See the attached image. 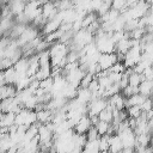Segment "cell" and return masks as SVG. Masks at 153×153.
Returning a JSON list of instances; mask_svg holds the SVG:
<instances>
[{"label": "cell", "instance_id": "cell-11", "mask_svg": "<svg viewBox=\"0 0 153 153\" xmlns=\"http://www.w3.org/2000/svg\"><path fill=\"white\" fill-rule=\"evenodd\" d=\"M131 47H133V39H130V38L122 39V41H120V42L116 43V50H115V53L116 54H121V55H126Z\"/></svg>", "mask_w": 153, "mask_h": 153}, {"label": "cell", "instance_id": "cell-15", "mask_svg": "<svg viewBox=\"0 0 153 153\" xmlns=\"http://www.w3.org/2000/svg\"><path fill=\"white\" fill-rule=\"evenodd\" d=\"M14 121H16V114H12V112L2 114V117L0 120V128L8 129L10 127L14 126Z\"/></svg>", "mask_w": 153, "mask_h": 153}, {"label": "cell", "instance_id": "cell-27", "mask_svg": "<svg viewBox=\"0 0 153 153\" xmlns=\"http://www.w3.org/2000/svg\"><path fill=\"white\" fill-rule=\"evenodd\" d=\"M94 79V76L92 75V74H88V73H86L85 74V76L81 79V82H80V86L79 87H81V88H87L88 87V85L91 84V81Z\"/></svg>", "mask_w": 153, "mask_h": 153}, {"label": "cell", "instance_id": "cell-30", "mask_svg": "<svg viewBox=\"0 0 153 153\" xmlns=\"http://www.w3.org/2000/svg\"><path fill=\"white\" fill-rule=\"evenodd\" d=\"M121 153H135V149L134 148H123Z\"/></svg>", "mask_w": 153, "mask_h": 153}, {"label": "cell", "instance_id": "cell-3", "mask_svg": "<svg viewBox=\"0 0 153 153\" xmlns=\"http://www.w3.org/2000/svg\"><path fill=\"white\" fill-rule=\"evenodd\" d=\"M108 106V99L97 98L87 104V116H98Z\"/></svg>", "mask_w": 153, "mask_h": 153}, {"label": "cell", "instance_id": "cell-31", "mask_svg": "<svg viewBox=\"0 0 153 153\" xmlns=\"http://www.w3.org/2000/svg\"><path fill=\"white\" fill-rule=\"evenodd\" d=\"M149 12L153 13V2H149Z\"/></svg>", "mask_w": 153, "mask_h": 153}, {"label": "cell", "instance_id": "cell-23", "mask_svg": "<svg viewBox=\"0 0 153 153\" xmlns=\"http://www.w3.org/2000/svg\"><path fill=\"white\" fill-rule=\"evenodd\" d=\"M122 96L124 97V98H129V97H131V96H134V94H136V93H139V87H133V86H126L122 91Z\"/></svg>", "mask_w": 153, "mask_h": 153}, {"label": "cell", "instance_id": "cell-12", "mask_svg": "<svg viewBox=\"0 0 153 153\" xmlns=\"http://www.w3.org/2000/svg\"><path fill=\"white\" fill-rule=\"evenodd\" d=\"M36 115H37V123L39 124H47L53 120V112L47 109L36 111Z\"/></svg>", "mask_w": 153, "mask_h": 153}, {"label": "cell", "instance_id": "cell-8", "mask_svg": "<svg viewBox=\"0 0 153 153\" xmlns=\"http://www.w3.org/2000/svg\"><path fill=\"white\" fill-rule=\"evenodd\" d=\"M42 17L48 22L49 19H53L56 14H57V8H56V5L55 2H51V1H48V2H44L42 4Z\"/></svg>", "mask_w": 153, "mask_h": 153}, {"label": "cell", "instance_id": "cell-13", "mask_svg": "<svg viewBox=\"0 0 153 153\" xmlns=\"http://www.w3.org/2000/svg\"><path fill=\"white\" fill-rule=\"evenodd\" d=\"M25 5H26V2H24V1H12L8 4V8L13 16H19V14L24 13Z\"/></svg>", "mask_w": 153, "mask_h": 153}, {"label": "cell", "instance_id": "cell-29", "mask_svg": "<svg viewBox=\"0 0 153 153\" xmlns=\"http://www.w3.org/2000/svg\"><path fill=\"white\" fill-rule=\"evenodd\" d=\"M85 136H86V140H87V141H93V140H97V139L99 137L94 127H91V128H90V130L86 133V135H85Z\"/></svg>", "mask_w": 153, "mask_h": 153}, {"label": "cell", "instance_id": "cell-4", "mask_svg": "<svg viewBox=\"0 0 153 153\" xmlns=\"http://www.w3.org/2000/svg\"><path fill=\"white\" fill-rule=\"evenodd\" d=\"M122 141L123 148H135L136 146V135L134 133L133 129L130 128H126L124 130L120 131L117 134Z\"/></svg>", "mask_w": 153, "mask_h": 153}, {"label": "cell", "instance_id": "cell-1", "mask_svg": "<svg viewBox=\"0 0 153 153\" xmlns=\"http://www.w3.org/2000/svg\"><path fill=\"white\" fill-rule=\"evenodd\" d=\"M37 123V115L36 111H31V110H26V109H22L17 115H16V121L14 124L16 126H23V127H31L33 124Z\"/></svg>", "mask_w": 153, "mask_h": 153}, {"label": "cell", "instance_id": "cell-7", "mask_svg": "<svg viewBox=\"0 0 153 153\" xmlns=\"http://www.w3.org/2000/svg\"><path fill=\"white\" fill-rule=\"evenodd\" d=\"M91 127H93L92 123H91V120H90V117H88L87 115H85V116H82V117L79 120V122L75 124V127L73 128V130H74L75 134L86 135V133L90 130Z\"/></svg>", "mask_w": 153, "mask_h": 153}, {"label": "cell", "instance_id": "cell-5", "mask_svg": "<svg viewBox=\"0 0 153 153\" xmlns=\"http://www.w3.org/2000/svg\"><path fill=\"white\" fill-rule=\"evenodd\" d=\"M116 62H118L116 53H112V54H100L99 60H98V66L100 67L102 71H109Z\"/></svg>", "mask_w": 153, "mask_h": 153}, {"label": "cell", "instance_id": "cell-28", "mask_svg": "<svg viewBox=\"0 0 153 153\" xmlns=\"http://www.w3.org/2000/svg\"><path fill=\"white\" fill-rule=\"evenodd\" d=\"M140 109H141L142 114H146V112L151 111V110L153 109V103H152V99H151V98H146V99H145V102L142 103V105L140 106Z\"/></svg>", "mask_w": 153, "mask_h": 153}, {"label": "cell", "instance_id": "cell-2", "mask_svg": "<svg viewBox=\"0 0 153 153\" xmlns=\"http://www.w3.org/2000/svg\"><path fill=\"white\" fill-rule=\"evenodd\" d=\"M85 72L80 68V67H76V68H74V69H72V71H69V72H66L65 74H62L63 76H65V79L67 80V82L69 84V85H72L73 87H75V88H79V86H80V82H81V79L85 76Z\"/></svg>", "mask_w": 153, "mask_h": 153}, {"label": "cell", "instance_id": "cell-24", "mask_svg": "<svg viewBox=\"0 0 153 153\" xmlns=\"http://www.w3.org/2000/svg\"><path fill=\"white\" fill-rule=\"evenodd\" d=\"M51 87H53V78H51V76H50V78H47V79H44V80H42V81H39V88L44 90L45 92L50 93Z\"/></svg>", "mask_w": 153, "mask_h": 153}, {"label": "cell", "instance_id": "cell-6", "mask_svg": "<svg viewBox=\"0 0 153 153\" xmlns=\"http://www.w3.org/2000/svg\"><path fill=\"white\" fill-rule=\"evenodd\" d=\"M38 37V31L35 26H27L25 29V31L23 32V35L19 37V41L17 42L18 45H25V44H30L33 39H36Z\"/></svg>", "mask_w": 153, "mask_h": 153}, {"label": "cell", "instance_id": "cell-16", "mask_svg": "<svg viewBox=\"0 0 153 153\" xmlns=\"http://www.w3.org/2000/svg\"><path fill=\"white\" fill-rule=\"evenodd\" d=\"M153 87V81H148V80H143L140 86H139V93L142 94L146 98H149L151 96V91Z\"/></svg>", "mask_w": 153, "mask_h": 153}, {"label": "cell", "instance_id": "cell-26", "mask_svg": "<svg viewBox=\"0 0 153 153\" xmlns=\"http://www.w3.org/2000/svg\"><path fill=\"white\" fill-rule=\"evenodd\" d=\"M124 71H126V67H124L123 62H116V63L109 69L110 73H117V74H123Z\"/></svg>", "mask_w": 153, "mask_h": 153}, {"label": "cell", "instance_id": "cell-19", "mask_svg": "<svg viewBox=\"0 0 153 153\" xmlns=\"http://www.w3.org/2000/svg\"><path fill=\"white\" fill-rule=\"evenodd\" d=\"M98 118L99 121H103V122H106V123H110L114 121V115H112V109L110 106H106V109H104L99 115H98Z\"/></svg>", "mask_w": 153, "mask_h": 153}, {"label": "cell", "instance_id": "cell-17", "mask_svg": "<svg viewBox=\"0 0 153 153\" xmlns=\"http://www.w3.org/2000/svg\"><path fill=\"white\" fill-rule=\"evenodd\" d=\"M143 80H145V78L142 76V74H137V73L131 72L130 75L128 76V85L129 86H133V87H139L140 84Z\"/></svg>", "mask_w": 153, "mask_h": 153}, {"label": "cell", "instance_id": "cell-9", "mask_svg": "<svg viewBox=\"0 0 153 153\" xmlns=\"http://www.w3.org/2000/svg\"><path fill=\"white\" fill-rule=\"evenodd\" d=\"M75 99L80 105H87L92 100V93L88 88H81L79 87L76 91V97Z\"/></svg>", "mask_w": 153, "mask_h": 153}, {"label": "cell", "instance_id": "cell-22", "mask_svg": "<svg viewBox=\"0 0 153 153\" xmlns=\"http://www.w3.org/2000/svg\"><path fill=\"white\" fill-rule=\"evenodd\" d=\"M127 115H128V118H134V120H137L139 117H141L142 115V111L140 109V106H129L127 108Z\"/></svg>", "mask_w": 153, "mask_h": 153}, {"label": "cell", "instance_id": "cell-10", "mask_svg": "<svg viewBox=\"0 0 153 153\" xmlns=\"http://www.w3.org/2000/svg\"><path fill=\"white\" fill-rule=\"evenodd\" d=\"M123 149L122 141L117 134L110 135L109 137V153H120Z\"/></svg>", "mask_w": 153, "mask_h": 153}, {"label": "cell", "instance_id": "cell-14", "mask_svg": "<svg viewBox=\"0 0 153 153\" xmlns=\"http://www.w3.org/2000/svg\"><path fill=\"white\" fill-rule=\"evenodd\" d=\"M146 97H143L142 94L140 93H136L129 98H126V108H129V106H141L142 103L145 102Z\"/></svg>", "mask_w": 153, "mask_h": 153}, {"label": "cell", "instance_id": "cell-20", "mask_svg": "<svg viewBox=\"0 0 153 153\" xmlns=\"http://www.w3.org/2000/svg\"><path fill=\"white\" fill-rule=\"evenodd\" d=\"M151 139L152 137H151L149 134H140V135H136V146L147 147L148 143H151Z\"/></svg>", "mask_w": 153, "mask_h": 153}, {"label": "cell", "instance_id": "cell-25", "mask_svg": "<svg viewBox=\"0 0 153 153\" xmlns=\"http://www.w3.org/2000/svg\"><path fill=\"white\" fill-rule=\"evenodd\" d=\"M110 10H111V1H105V2L103 1L102 5H100V7H99V10L97 11V14L99 17H102V16H104Z\"/></svg>", "mask_w": 153, "mask_h": 153}, {"label": "cell", "instance_id": "cell-18", "mask_svg": "<svg viewBox=\"0 0 153 153\" xmlns=\"http://www.w3.org/2000/svg\"><path fill=\"white\" fill-rule=\"evenodd\" d=\"M97 130V134L98 136H104L109 133V129H110V123H106V122H103V121H98L94 126H93Z\"/></svg>", "mask_w": 153, "mask_h": 153}, {"label": "cell", "instance_id": "cell-21", "mask_svg": "<svg viewBox=\"0 0 153 153\" xmlns=\"http://www.w3.org/2000/svg\"><path fill=\"white\" fill-rule=\"evenodd\" d=\"M109 137L110 135H104V136H100L99 137V152L100 153H109Z\"/></svg>", "mask_w": 153, "mask_h": 153}]
</instances>
